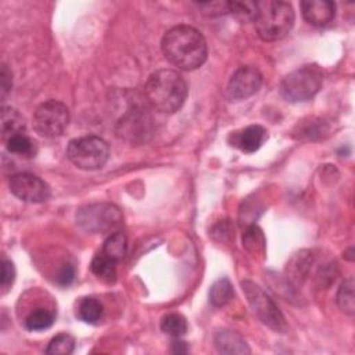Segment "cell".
Listing matches in <instances>:
<instances>
[{
	"label": "cell",
	"mask_w": 355,
	"mask_h": 355,
	"mask_svg": "<svg viewBox=\"0 0 355 355\" xmlns=\"http://www.w3.org/2000/svg\"><path fill=\"white\" fill-rule=\"evenodd\" d=\"M70 124V110L57 100L42 103L34 114V128L45 138L62 136Z\"/></svg>",
	"instance_id": "obj_8"
},
{
	"label": "cell",
	"mask_w": 355,
	"mask_h": 355,
	"mask_svg": "<svg viewBox=\"0 0 355 355\" xmlns=\"http://www.w3.org/2000/svg\"><path fill=\"white\" fill-rule=\"evenodd\" d=\"M10 192L20 200L27 203H43L51 196L49 185L39 176L23 172L16 173L9 181Z\"/></svg>",
	"instance_id": "obj_9"
},
{
	"label": "cell",
	"mask_w": 355,
	"mask_h": 355,
	"mask_svg": "<svg viewBox=\"0 0 355 355\" xmlns=\"http://www.w3.org/2000/svg\"><path fill=\"white\" fill-rule=\"evenodd\" d=\"M67 157L77 168L84 171H95L107 164L110 158V147L100 136H82L70 142L67 147Z\"/></svg>",
	"instance_id": "obj_5"
},
{
	"label": "cell",
	"mask_w": 355,
	"mask_h": 355,
	"mask_svg": "<svg viewBox=\"0 0 355 355\" xmlns=\"http://www.w3.org/2000/svg\"><path fill=\"white\" fill-rule=\"evenodd\" d=\"M323 85V73L318 66H303L290 73L280 84L282 96L290 103L311 100Z\"/></svg>",
	"instance_id": "obj_4"
},
{
	"label": "cell",
	"mask_w": 355,
	"mask_h": 355,
	"mask_svg": "<svg viewBox=\"0 0 355 355\" xmlns=\"http://www.w3.org/2000/svg\"><path fill=\"white\" fill-rule=\"evenodd\" d=\"M123 223V212L114 204L95 203L84 206L77 212V225L86 233H110Z\"/></svg>",
	"instance_id": "obj_6"
},
{
	"label": "cell",
	"mask_w": 355,
	"mask_h": 355,
	"mask_svg": "<svg viewBox=\"0 0 355 355\" xmlns=\"http://www.w3.org/2000/svg\"><path fill=\"white\" fill-rule=\"evenodd\" d=\"M167 60L184 71L200 69L208 56V47L200 31L191 25H176L171 28L161 42Z\"/></svg>",
	"instance_id": "obj_1"
},
{
	"label": "cell",
	"mask_w": 355,
	"mask_h": 355,
	"mask_svg": "<svg viewBox=\"0 0 355 355\" xmlns=\"http://www.w3.org/2000/svg\"><path fill=\"white\" fill-rule=\"evenodd\" d=\"M117 264L118 261L112 260L111 257H108L106 253L100 252L99 254L95 256V258L92 260L90 264V269L92 272L101 280L104 282H114L117 278Z\"/></svg>",
	"instance_id": "obj_16"
},
{
	"label": "cell",
	"mask_w": 355,
	"mask_h": 355,
	"mask_svg": "<svg viewBox=\"0 0 355 355\" xmlns=\"http://www.w3.org/2000/svg\"><path fill=\"white\" fill-rule=\"evenodd\" d=\"M77 317L86 323H97L103 317V306L95 297H85L78 304Z\"/></svg>",
	"instance_id": "obj_19"
},
{
	"label": "cell",
	"mask_w": 355,
	"mask_h": 355,
	"mask_svg": "<svg viewBox=\"0 0 355 355\" xmlns=\"http://www.w3.org/2000/svg\"><path fill=\"white\" fill-rule=\"evenodd\" d=\"M294 20V10L287 2H280V0L257 2L254 24L262 40L275 42L283 39L290 34Z\"/></svg>",
	"instance_id": "obj_3"
},
{
	"label": "cell",
	"mask_w": 355,
	"mask_h": 355,
	"mask_svg": "<svg viewBox=\"0 0 355 355\" xmlns=\"http://www.w3.org/2000/svg\"><path fill=\"white\" fill-rule=\"evenodd\" d=\"M215 348L221 354H250V347L246 340L233 330L222 329L214 334Z\"/></svg>",
	"instance_id": "obj_14"
},
{
	"label": "cell",
	"mask_w": 355,
	"mask_h": 355,
	"mask_svg": "<svg viewBox=\"0 0 355 355\" xmlns=\"http://www.w3.org/2000/svg\"><path fill=\"white\" fill-rule=\"evenodd\" d=\"M207 16H221L229 13V2H208V3H196Z\"/></svg>",
	"instance_id": "obj_30"
},
{
	"label": "cell",
	"mask_w": 355,
	"mask_h": 355,
	"mask_svg": "<svg viewBox=\"0 0 355 355\" xmlns=\"http://www.w3.org/2000/svg\"><path fill=\"white\" fill-rule=\"evenodd\" d=\"M27 123L24 115L13 108V107H3L2 110V138L5 143L21 134H25Z\"/></svg>",
	"instance_id": "obj_15"
},
{
	"label": "cell",
	"mask_w": 355,
	"mask_h": 355,
	"mask_svg": "<svg viewBox=\"0 0 355 355\" xmlns=\"http://www.w3.org/2000/svg\"><path fill=\"white\" fill-rule=\"evenodd\" d=\"M243 247L253 256H264L265 238L262 230L257 225H252L243 234Z\"/></svg>",
	"instance_id": "obj_22"
},
{
	"label": "cell",
	"mask_w": 355,
	"mask_h": 355,
	"mask_svg": "<svg viewBox=\"0 0 355 355\" xmlns=\"http://www.w3.org/2000/svg\"><path fill=\"white\" fill-rule=\"evenodd\" d=\"M127 249H128L127 236L123 232H114L104 242L101 252L115 261H121L127 254Z\"/></svg>",
	"instance_id": "obj_18"
},
{
	"label": "cell",
	"mask_w": 355,
	"mask_h": 355,
	"mask_svg": "<svg viewBox=\"0 0 355 355\" xmlns=\"http://www.w3.org/2000/svg\"><path fill=\"white\" fill-rule=\"evenodd\" d=\"M232 146L238 147L243 153L252 154L261 149L268 139V131L261 125H250L241 132H234L232 136Z\"/></svg>",
	"instance_id": "obj_13"
},
{
	"label": "cell",
	"mask_w": 355,
	"mask_h": 355,
	"mask_svg": "<svg viewBox=\"0 0 355 355\" xmlns=\"http://www.w3.org/2000/svg\"><path fill=\"white\" fill-rule=\"evenodd\" d=\"M12 86H13L12 73L6 64H2V71H0V92H2V101H5L6 97L9 96Z\"/></svg>",
	"instance_id": "obj_31"
},
{
	"label": "cell",
	"mask_w": 355,
	"mask_h": 355,
	"mask_svg": "<svg viewBox=\"0 0 355 355\" xmlns=\"http://www.w3.org/2000/svg\"><path fill=\"white\" fill-rule=\"evenodd\" d=\"M234 295V291H233V286L232 283L229 282V279L226 278H222L219 280H217L212 286H211V290H210V302L214 307H223L226 306L232 297Z\"/></svg>",
	"instance_id": "obj_21"
},
{
	"label": "cell",
	"mask_w": 355,
	"mask_h": 355,
	"mask_svg": "<svg viewBox=\"0 0 355 355\" xmlns=\"http://www.w3.org/2000/svg\"><path fill=\"white\" fill-rule=\"evenodd\" d=\"M328 132L325 128V123L321 120H310L307 124H299V139H307V140H314L318 138H322L323 134Z\"/></svg>",
	"instance_id": "obj_27"
},
{
	"label": "cell",
	"mask_w": 355,
	"mask_h": 355,
	"mask_svg": "<svg viewBox=\"0 0 355 355\" xmlns=\"http://www.w3.org/2000/svg\"><path fill=\"white\" fill-rule=\"evenodd\" d=\"M229 13L242 20H253L257 13V2H229Z\"/></svg>",
	"instance_id": "obj_28"
},
{
	"label": "cell",
	"mask_w": 355,
	"mask_h": 355,
	"mask_svg": "<svg viewBox=\"0 0 355 355\" xmlns=\"http://www.w3.org/2000/svg\"><path fill=\"white\" fill-rule=\"evenodd\" d=\"M16 280V268H14V264L6 258H3L2 261V293L6 294L10 287L13 286Z\"/></svg>",
	"instance_id": "obj_29"
},
{
	"label": "cell",
	"mask_w": 355,
	"mask_h": 355,
	"mask_svg": "<svg viewBox=\"0 0 355 355\" xmlns=\"http://www.w3.org/2000/svg\"><path fill=\"white\" fill-rule=\"evenodd\" d=\"M74 279H75V268L71 264L63 265V268L57 275V283L62 284V286L71 284L74 282Z\"/></svg>",
	"instance_id": "obj_32"
},
{
	"label": "cell",
	"mask_w": 355,
	"mask_h": 355,
	"mask_svg": "<svg viewBox=\"0 0 355 355\" xmlns=\"http://www.w3.org/2000/svg\"><path fill=\"white\" fill-rule=\"evenodd\" d=\"M118 135L131 142H146L147 135H151L150 117L139 108L130 111L123 120L118 123Z\"/></svg>",
	"instance_id": "obj_11"
},
{
	"label": "cell",
	"mask_w": 355,
	"mask_h": 355,
	"mask_svg": "<svg viewBox=\"0 0 355 355\" xmlns=\"http://www.w3.org/2000/svg\"><path fill=\"white\" fill-rule=\"evenodd\" d=\"M6 147L12 154H16L24 158H32L36 156V151H38L36 143L25 134H21L9 139L6 142Z\"/></svg>",
	"instance_id": "obj_20"
},
{
	"label": "cell",
	"mask_w": 355,
	"mask_h": 355,
	"mask_svg": "<svg viewBox=\"0 0 355 355\" xmlns=\"http://www.w3.org/2000/svg\"><path fill=\"white\" fill-rule=\"evenodd\" d=\"M161 330L172 337H181L188 332V321L181 314H168L161 321Z\"/></svg>",
	"instance_id": "obj_24"
},
{
	"label": "cell",
	"mask_w": 355,
	"mask_h": 355,
	"mask_svg": "<svg viewBox=\"0 0 355 355\" xmlns=\"http://www.w3.org/2000/svg\"><path fill=\"white\" fill-rule=\"evenodd\" d=\"M304 20L314 27H325L336 16V5L329 0H306L302 2Z\"/></svg>",
	"instance_id": "obj_12"
},
{
	"label": "cell",
	"mask_w": 355,
	"mask_h": 355,
	"mask_svg": "<svg viewBox=\"0 0 355 355\" xmlns=\"http://www.w3.org/2000/svg\"><path fill=\"white\" fill-rule=\"evenodd\" d=\"M75 350V339L69 333H60L51 339L46 348L49 355H70Z\"/></svg>",
	"instance_id": "obj_25"
},
{
	"label": "cell",
	"mask_w": 355,
	"mask_h": 355,
	"mask_svg": "<svg viewBox=\"0 0 355 355\" xmlns=\"http://www.w3.org/2000/svg\"><path fill=\"white\" fill-rule=\"evenodd\" d=\"M56 321V313L49 308H36L28 314L24 326L29 332H42L49 329Z\"/></svg>",
	"instance_id": "obj_17"
},
{
	"label": "cell",
	"mask_w": 355,
	"mask_h": 355,
	"mask_svg": "<svg viewBox=\"0 0 355 355\" xmlns=\"http://www.w3.org/2000/svg\"><path fill=\"white\" fill-rule=\"evenodd\" d=\"M262 85L261 73L252 66H243L236 70L228 84V96L233 101H241L256 95Z\"/></svg>",
	"instance_id": "obj_10"
},
{
	"label": "cell",
	"mask_w": 355,
	"mask_h": 355,
	"mask_svg": "<svg viewBox=\"0 0 355 355\" xmlns=\"http://www.w3.org/2000/svg\"><path fill=\"white\" fill-rule=\"evenodd\" d=\"M242 289L252 310L264 325L278 333H284L287 330V323L283 314L258 284L252 280H245L242 282Z\"/></svg>",
	"instance_id": "obj_7"
},
{
	"label": "cell",
	"mask_w": 355,
	"mask_h": 355,
	"mask_svg": "<svg viewBox=\"0 0 355 355\" xmlns=\"http://www.w3.org/2000/svg\"><path fill=\"white\" fill-rule=\"evenodd\" d=\"M311 257L310 253L307 252H302L300 254L295 256L291 260V264L289 265V271H290V276L293 280L300 282V279H306L310 268H311Z\"/></svg>",
	"instance_id": "obj_26"
},
{
	"label": "cell",
	"mask_w": 355,
	"mask_h": 355,
	"mask_svg": "<svg viewBox=\"0 0 355 355\" xmlns=\"http://www.w3.org/2000/svg\"><path fill=\"white\" fill-rule=\"evenodd\" d=\"M145 96L153 108L165 114H173L185 104L188 85L178 71L160 70L147 79Z\"/></svg>",
	"instance_id": "obj_2"
},
{
	"label": "cell",
	"mask_w": 355,
	"mask_h": 355,
	"mask_svg": "<svg viewBox=\"0 0 355 355\" xmlns=\"http://www.w3.org/2000/svg\"><path fill=\"white\" fill-rule=\"evenodd\" d=\"M189 351V347L185 341H180V340H175L172 343V352L175 354H185Z\"/></svg>",
	"instance_id": "obj_33"
},
{
	"label": "cell",
	"mask_w": 355,
	"mask_h": 355,
	"mask_svg": "<svg viewBox=\"0 0 355 355\" xmlns=\"http://www.w3.org/2000/svg\"><path fill=\"white\" fill-rule=\"evenodd\" d=\"M337 306L339 308L348 315H352L355 311V295H354V279L347 278L339 291H337Z\"/></svg>",
	"instance_id": "obj_23"
}]
</instances>
